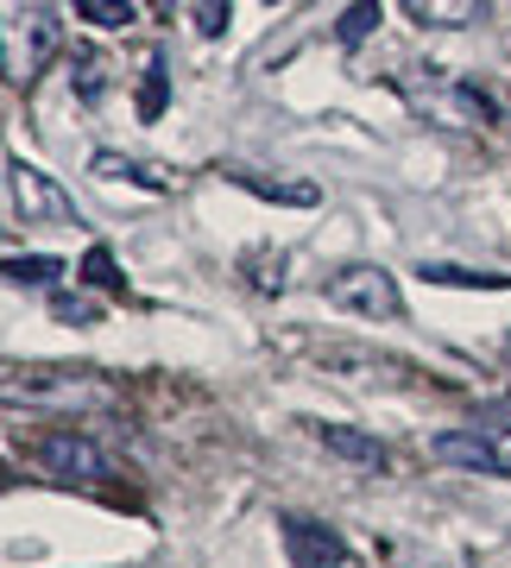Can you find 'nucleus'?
Here are the masks:
<instances>
[{
    "label": "nucleus",
    "instance_id": "nucleus-1",
    "mask_svg": "<svg viewBox=\"0 0 511 568\" xmlns=\"http://www.w3.org/2000/svg\"><path fill=\"white\" fill-rule=\"evenodd\" d=\"M398 89H405V102L436 126H492L499 121V108H492L487 89H473V82H454L442 77L436 63H410L398 70Z\"/></svg>",
    "mask_w": 511,
    "mask_h": 568
},
{
    "label": "nucleus",
    "instance_id": "nucleus-2",
    "mask_svg": "<svg viewBox=\"0 0 511 568\" xmlns=\"http://www.w3.org/2000/svg\"><path fill=\"white\" fill-rule=\"evenodd\" d=\"M323 291L335 310L367 316V323H398L405 316V291H398V278H391L386 265H341Z\"/></svg>",
    "mask_w": 511,
    "mask_h": 568
},
{
    "label": "nucleus",
    "instance_id": "nucleus-3",
    "mask_svg": "<svg viewBox=\"0 0 511 568\" xmlns=\"http://www.w3.org/2000/svg\"><path fill=\"white\" fill-rule=\"evenodd\" d=\"M63 51V32L51 13H20V20H0V70L13 82H39Z\"/></svg>",
    "mask_w": 511,
    "mask_h": 568
},
{
    "label": "nucleus",
    "instance_id": "nucleus-4",
    "mask_svg": "<svg viewBox=\"0 0 511 568\" xmlns=\"http://www.w3.org/2000/svg\"><path fill=\"white\" fill-rule=\"evenodd\" d=\"M44 474H58V480H114V462H108V448H95L89 436L76 429H44L39 443H32Z\"/></svg>",
    "mask_w": 511,
    "mask_h": 568
},
{
    "label": "nucleus",
    "instance_id": "nucleus-5",
    "mask_svg": "<svg viewBox=\"0 0 511 568\" xmlns=\"http://www.w3.org/2000/svg\"><path fill=\"white\" fill-rule=\"evenodd\" d=\"M7 183H13V203H20L25 222H51V227H76V196L63 190L58 178H44L39 164L13 159V171H7Z\"/></svg>",
    "mask_w": 511,
    "mask_h": 568
},
{
    "label": "nucleus",
    "instance_id": "nucleus-6",
    "mask_svg": "<svg viewBox=\"0 0 511 568\" xmlns=\"http://www.w3.org/2000/svg\"><path fill=\"white\" fill-rule=\"evenodd\" d=\"M89 392V366H7L0 373V398L7 405H58Z\"/></svg>",
    "mask_w": 511,
    "mask_h": 568
},
{
    "label": "nucleus",
    "instance_id": "nucleus-7",
    "mask_svg": "<svg viewBox=\"0 0 511 568\" xmlns=\"http://www.w3.org/2000/svg\"><path fill=\"white\" fill-rule=\"evenodd\" d=\"M285 556H290V568H341L348 544L328 525H316V518H285Z\"/></svg>",
    "mask_w": 511,
    "mask_h": 568
},
{
    "label": "nucleus",
    "instance_id": "nucleus-8",
    "mask_svg": "<svg viewBox=\"0 0 511 568\" xmlns=\"http://www.w3.org/2000/svg\"><path fill=\"white\" fill-rule=\"evenodd\" d=\"M316 443H323L328 455H341V462L367 467V474H386L391 467V448L379 443V436H367V429H354V424H316Z\"/></svg>",
    "mask_w": 511,
    "mask_h": 568
},
{
    "label": "nucleus",
    "instance_id": "nucleus-9",
    "mask_svg": "<svg viewBox=\"0 0 511 568\" xmlns=\"http://www.w3.org/2000/svg\"><path fill=\"white\" fill-rule=\"evenodd\" d=\"M430 455H436V462H454V467H473V474H505L499 443L480 436V429H449V436H436Z\"/></svg>",
    "mask_w": 511,
    "mask_h": 568
},
{
    "label": "nucleus",
    "instance_id": "nucleus-10",
    "mask_svg": "<svg viewBox=\"0 0 511 568\" xmlns=\"http://www.w3.org/2000/svg\"><path fill=\"white\" fill-rule=\"evenodd\" d=\"M398 7H405L423 32H468V26L487 13V0H398Z\"/></svg>",
    "mask_w": 511,
    "mask_h": 568
},
{
    "label": "nucleus",
    "instance_id": "nucleus-11",
    "mask_svg": "<svg viewBox=\"0 0 511 568\" xmlns=\"http://www.w3.org/2000/svg\"><path fill=\"white\" fill-rule=\"evenodd\" d=\"M89 171H95V178H126V183H140V190H152V196L177 190V178H164L159 164L126 159V152H95V159H89Z\"/></svg>",
    "mask_w": 511,
    "mask_h": 568
},
{
    "label": "nucleus",
    "instance_id": "nucleus-12",
    "mask_svg": "<svg viewBox=\"0 0 511 568\" xmlns=\"http://www.w3.org/2000/svg\"><path fill=\"white\" fill-rule=\"evenodd\" d=\"M227 183H241V190H253V196H266V203H290V209H309V203H316V183L259 178V171H246V164H227Z\"/></svg>",
    "mask_w": 511,
    "mask_h": 568
},
{
    "label": "nucleus",
    "instance_id": "nucleus-13",
    "mask_svg": "<svg viewBox=\"0 0 511 568\" xmlns=\"http://www.w3.org/2000/svg\"><path fill=\"white\" fill-rule=\"evenodd\" d=\"M423 278L430 284H468V291H511V272H473V265H442V260L423 265Z\"/></svg>",
    "mask_w": 511,
    "mask_h": 568
},
{
    "label": "nucleus",
    "instance_id": "nucleus-14",
    "mask_svg": "<svg viewBox=\"0 0 511 568\" xmlns=\"http://www.w3.org/2000/svg\"><path fill=\"white\" fill-rule=\"evenodd\" d=\"M0 278H7V284H58V278H63V260H51V253H25V260H0Z\"/></svg>",
    "mask_w": 511,
    "mask_h": 568
},
{
    "label": "nucleus",
    "instance_id": "nucleus-15",
    "mask_svg": "<svg viewBox=\"0 0 511 568\" xmlns=\"http://www.w3.org/2000/svg\"><path fill=\"white\" fill-rule=\"evenodd\" d=\"M372 26H379V0H348V13H341V26H335V39L354 51V44L372 39Z\"/></svg>",
    "mask_w": 511,
    "mask_h": 568
},
{
    "label": "nucleus",
    "instance_id": "nucleus-16",
    "mask_svg": "<svg viewBox=\"0 0 511 568\" xmlns=\"http://www.w3.org/2000/svg\"><path fill=\"white\" fill-rule=\"evenodd\" d=\"M82 284H95V291H126V272L114 265L108 246H89V253H82Z\"/></svg>",
    "mask_w": 511,
    "mask_h": 568
},
{
    "label": "nucleus",
    "instance_id": "nucleus-17",
    "mask_svg": "<svg viewBox=\"0 0 511 568\" xmlns=\"http://www.w3.org/2000/svg\"><path fill=\"white\" fill-rule=\"evenodd\" d=\"M164 102H171V70L152 58V63H145V82H140V121H159Z\"/></svg>",
    "mask_w": 511,
    "mask_h": 568
},
{
    "label": "nucleus",
    "instance_id": "nucleus-18",
    "mask_svg": "<svg viewBox=\"0 0 511 568\" xmlns=\"http://www.w3.org/2000/svg\"><path fill=\"white\" fill-rule=\"evenodd\" d=\"M51 316L70 323V328H89V323H102V304L82 297V291H58V297H51Z\"/></svg>",
    "mask_w": 511,
    "mask_h": 568
},
{
    "label": "nucleus",
    "instance_id": "nucleus-19",
    "mask_svg": "<svg viewBox=\"0 0 511 568\" xmlns=\"http://www.w3.org/2000/svg\"><path fill=\"white\" fill-rule=\"evenodd\" d=\"M76 13L89 26H102V32H114V26L133 20V0H76Z\"/></svg>",
    "mask_w": 511,
    "mask_h": 568
},
{
    "label": "nucleus",
    "instance_id": "nucleus-20",
    "mask_svg": "<svg viewBox=\"0 0 511 568\" xmlns=\"http://www.w3.org/2000/svg\"><path fill=\"white\" fill-rule=\"evenodd\" d=\"M76 89H82V102H102L108 77H102V58H95V51H82L76 58Z\"/></svg>",
    "mask_w": 511,
    "mask_h": 568
},
{
    "label": "nucleus",
    "instance_id": "nucleus-21",
    "mask_svg": "<svg viewBox=\"0 0 511 568\" xmlns=\"http://www.w3.org/2000/svg\"><path fill=\"white\" fill-rule=\"evenodd\" d=\"M196 32H203V39L227 32V0H203V7H196Z\"/></svg>",
    "mask_w": 511,
    "mask_h": 568
},
{
    "label": "nucleus",
    "instance_id": "nucleus-22",
    "mask_svg": "<svg viewBox=\"0 0 511 568\" xmlns=\"http://www.w3.org/2000/svg\"><path fill=\"white\" fill-rule=\"evenodd\" d=\"M7 487H13V467L0 462V493H7Z\"/></svg>",
    "mask_w": 511,
    "mask_h": 568
},
{
    "label": "nucleus",
    "instance_id": "nucleus-23",
    "mask_svg": "<svg viewBox=\"0 0 511 568\" xmlns=\"http://www.w3.org/2000/svg\"><path fill=\"white\" fill-rule=\"evenodd\" d=\"M499 462H505V474H511V443H499Z\"/></svg>",
    "mask_w": 511,
    "mask_h": 568
},
{
    "label": "nucleus",
    "instance_id": "nucleus-24",
    "mask_svg": "<svg viewBox=\"0 0 511 568\" xmlns=\"http://www.w3.org/2000/svg\"><path fill=\"white\" fill-rule=\"evenodd\" d=\"M152 7H159V13H171V0H152Z\"/></svg>",
    "mask_w": 511,
    "mask_h": 568
},
{
    "label": "nucleus",
    "instance_id": "nucleus-25",
    "mask_svg": "<svg viewBox=\"0 0 511 568\" xmlns=\"http://www.w3.org/2000/svg\"><path fill=\"white\" fill-rule=\"evenodd\" d=\"M505 354H511V335H505Z\"/></svg>",
    "mask_w": 511,
    "mask_h": 568
},
{
    "label": "nucleus",
    "instance_id": "nucleus-26",
    "mask_svg": "<svg viewBox=\"0 0 511 568\" xmlns=\"http://www.w3.org/2000/svg\"><path fill=\"white\" fill-rule=\"evenodd\" d=\"M266 7H278V0H266Z\"/></svg>",
    "mask_w": 511,
    "mask_h": 568
}]
</instances>
